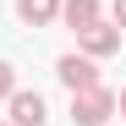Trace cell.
<instances>
[{
	"mask_svg": "<svg viewBox=\"0 0 126 126\" xmlns=\"http://www.w3.org/2000/svg\"><path fill=\"white\" fill-rule=\"evenodd\" d=\"M115 115H126V88H121V93H115Z\"/></svg>",
	"mask_w": 126,
	"mask_h": 126,
	"instance_id": "9",
	"label": "cell"
},
{
	"mask_svg": "<svg viewBox=\"0 0 126 126\" xmlns=\"http://www.w3.org/2000/svg\"><path fill=\"white\" fill-rule=\"evenodd\" d=\"M60 22L71 33H82L88 22H99V0H60Z\"/></svg>",
	"mask_w": 126,
	"mask_h": 126,
	"instance_id": "5",
	"label": "cell"
},
{
	"mask_svg": "<svg viewBox=\"0 0 126 126\" xmlns=\"http://www.w3.org/2000/svg\"><path fill=\"white\" fill-rule=\"evenodd\" d=\"M115 28L126 33V0H115Z\"/></svg>",
	"mask_w": 126,
	"mask_h": 126,
	"instance_id": "8",
	"label": "cell"
},
{
	"mask_svg": "<svg viewBox=\"0 0 126 126\" xmlns=\"http://www.w3.org/2000/svg\"><path fill=\"white\" fill-rule=\"evenodd\" d=\"M16 16H22L28 28H49L60 16V0H16Z\"/></svg>",
	"mask_w": 126,
	"mask_h": 126,
	"instance_id": "6",
	"label": "cell"
},
{
	"mask_svg": "<svg viewBox=\"0 0 126 126\" xmlns=\"http://www.w3.org/2000/svg\"><path fill=\"white\" fill-rule=\"evenodd\" d=\"M55 77L66 82L71 93H77V88H93V82H99V60H88L82 49H77V55H60V60H55Z\"/></svg>",
	"mask_w": 126,
	"mask_h": 126,
	"instance_id": "3",
	"label": "cell"
},
{
	"mask_svg": "<svg viewBox=\"0 0 126 126\" xmlns=\"http://www.w3.org/2000/svg\"><path fill=\"white\" fill-rule=\"evenodd\" d=\"M115 115V93L104 88V82H93V88H77L71 93V121L77 126H104Z\"/></svg>",
	"mask_w": 126,
	"mask_h": 126,
	"instance_id": "1",
	"label": "cell"
},
{
	"mask_svg": "<svg viewBox=\"0 0 126 126\" xmlns=\"http://www.w3.org/2000/svg\"><path fill=\"white\" fill-rule=\"evenodd\" d=\"M11 93H16V71L0 60V99H11Z\"/></svg>",
	"mask_w": 126,
	"mask_h": 126,
	"instance_id": "7",
	"label": "cell"
},
{
	"mask_svg": "<svg viewBox=\"0 0 126 126\" xmlns=\"http://www.w3.org/2000/svg\"><path fill=\"white\" fill-rule=\"evenodd\" d=\"M0 126H11V121H0Z\"/></svg>",
	"mask_w": 126,
	"mask_h": 126,
	"instance_id": "10",
	"label": "cell"
},
{
	"mask_svg": "<svg viewBox=\"0 0 126 126\" xmlns=\"http://www.w3.org/2000/svg\"><path fill=\"white\" fill-rule=\"evenodd\" d=\"M6 110H11V115H6L11 126H44V121H49V110H44V93H28V88H16V93L6 99Z\"/></svg>",
	"mask_w": 126,
	"mask_h": 126,
	"instance_id": "4",
	"label": "cell"
},
{
	"mask_svg": "<svg viewBox=\"0 0 126 126\" xmlns=\"http://www.w3.org/2000/svg\"><path fill=\"white\" fill-rule=\"evenodd\" d=\"M121 38H126V33H121L115 22H104V16H99V22H88V28L77 33V49L88 55V60H104V55L121 49Z\"/></svg>",
	"mask_w": 126,
	"mask_h": 126,
	"instance_id": "2",
	"label": "cell"
}]
</instances>
